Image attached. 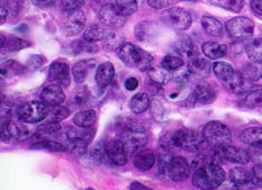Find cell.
<instances>
[{
  "mask_svg": "<svg viewBox=\"0 0 262 190\" xmlns=\"http://www.w3.org/2000/svg\"><path fill=\"white\" fill-rule=\"evenodd\" d=\"M225 179V171L221 164L207 162L196 169L192 177V185L201 190H213L217 189Z\"/></svg>",
  "mask_w": 262,
  "mask_h": 190,
  "instance_id": "6da1fadb",
  "label": "cell"
},
{
  "mask_svg": "<svg viewBox=\"0 0 262 190\" xmlns=\"http://www.w3.org/2000/svg\"><path fill=\"white\" fill-rule=\"evenodd\" d=\"M164 149H181L187 152H196L202 145L201 136L191 130H178L164 135L161 139Z\"/></svg>",
  "mask_w": 262,
  "mask_h": 190,
  "instance_id": "7a4b0ae2",
  "label": "cell"
},
{
  "mask_svg": "<svg viewBox=\"0 0 262 190\" xmlns=\"http://www.w3.org/2000/svg\"><path fill=\"white\" fill-rule=\"evenodd\" d=\"M118 56L124 65L139 69L140 71H147L152 68L153 55L132 43H124L118 49Z\"/></svg>",
  "mask_w": 262,
  "mask_h": 190,
  "instance_id": "3957f363",
  "label": "cell"
},
{
  "mask_svg": "<svg viewBox=\"0 0 262 190\" xmlns=\"http://www.w3.org/2000/svg\"><path fill=\"white\" fill-rule=\"evenodd\" d=\"M204 140L212 147L229 145L232 140L231 131L221 122H209L203 131Z\"/></svg>",
  "mask_w": 262,
  "mask_h": 190,
  "instance_id": "277c9868",
  "label": "cell"
},
{
  "mask_svg": "<svg viewBox=\"0 0 262 190\" xmlns=\"http://www.w3.org/2000/svg\"><path fill=\"white\" fill-rule=\"evenodd\" d=\"M49 106L42 101H28L17 107L16 116L25 124H35L47 119Z\"/></svg>",
  "mask_w": 262,
  "mask_h": 190,
  "instance_id": "5b68a950",
  "label": "cell"
},
{
  "mask_svg": "<svg viewBox=\"0 0 262 190\" xmlns=\"http://www.w3.org/2000/svg\"><path fill=\"white\" fill-rule=\"evenodd\" d=\"M161 19L167 26L177 31H186L190 27L192 18L189 11L181 7H170L161 14Z\"/></svg>",
  "mask_w": 262,
  "mask_h": 190,
  "instance_id": "8992f818",
  "label": "cell"
},
{
  "mask_svg": "<svg viewBox=\"0 0 262 190\" xmlns=\"http://www.w3.org/2000/svg\"><path fill=\"white\" fill-rule=\"evenodd\" d=\"M226 32L235 41H244L253 35L254 23L248 17H234V18L226 22Z\"/></svg>",
  "mask_w": 262,
  "mask_h": 190,
  "instance_id": "52a82bcc",
  "label": "cell"
},
{
  "mask_svg": "<svg viewBox=\"0 0 262 190\" xmlns=\"http://www.w3.org/2000/svg\"><path fill=\"white\" fill-rule=\"evenodd\" d=\"M212 159L217 164H220L222 161H229V162L238 164H247L251 161L248 151L232 145L215 147Z\"/></svg>",
  "mask_w": 262,
  "mask_h": 190,
  "instance_id": "ba28073f",
  "label": "cell"
},
{
  "mask_svg": "<svg viewBox=\"0 0 262 190\" xmlns=\"http://www.w3.org/2000/svg\"><path fill=\"white\" fill-rule=\"evenodd\" d=\"M121 141L126 150L127 155L138 153L147 143V136L143 132H135L132 130L125 131L121 135Z\"/></svg>",
  "mask_w": 262,
  "mask_h": 190,
  "instance_id": "9c48e42d",
  "label": "cell"
},
{
  "mask_svg": "<svg viewBox=\"0 0 262 190\" xmlns=\"http://www.w3.org/2000/svg\"><path fill=\"white\" fill-rule=\"evenodd\" d=\"M99 19L102 24L114 28H121L126 23V16L115 5H105L99 11Z\"/></svg>",
  "mask_w": 262,
  "mask_h": 190,
  "instance_id": "30bf717a",
  "label": "cell"
},
{
  "mask_svg": "<svg viewBox=\"0 0 262 190\" xmlns=\"http://www.w3.org/2000/svg\"><path fill=\"white\" fill-rule=\"evenodd\" d=\"M24 125L17 124L13 120H3L2 140L5 143H15L30 135V132Z\"/></svg>",
  "mask_w": 262,
  "mask_h": 190,
  "instance_id": "8fae6325",
  "label": "cell"
},
{
  "mask_svg": "<svg viewBox=\"0 0 262 190\" xmlns=\"http://www.w3.org/2000/svg\"><path fill=\"white\" fill-rule=\"evenodd\" d=\"M230 179L234 181L238 187H244L247 189H254L262 187V181L254 176L253 171L246 168H234L230 171Z\"/></svg>",
  "mask_w": 262,
  "mask_h": 190,
  "instance_id": "7c38bea8",
  "label": "cell"
},
{
  "mask_svg": "<svg viewBox=\"0 0 262 190\" xmlns=\"http://www.w3.org/2000/svg\"><path fill=\"white\" fill-rule=\"evenodd\" d=\"M191 166L184 157H172L168 169V177L174 182L185 181L190 175Z\"/></svg>",
  "mask_w": 262,
  "mask_h": 190,
  "instance_id": "4fadbf2b",
  "label": "cell"
},
{
  "mask_svg": "<svg viewBox=\"0 0 262 190\" xmlns=\"http://www.w3.org/2000/svg\"><path fill=\"white\" fill-rule=\"evenodd\" d=\"M216 98V90L208 82H201L193 88L189 97L191 105H207L213 102Z\"/></svg>",
  "mask_w": 262,
  "mask_h": 190,
  "instance_id": "5bb4252c",
  "label": "cell"
},
{
  "mask_svg": "<svg viewBox=\"0 0 262 190\" xmlns=\"http://www.w3.org/2000/svg\"><path fill=\"white\" fill-rule=\"evenodd\" d=\"M84 25H86V15L82 10L77 9L68 14L63 24V30L68 36H76L82 32Z\"/></svg>",
  "mask_w": 262,
  "mask_h": 190,
  "instance_id": "9a60e30c",
  "label": "cell"
},
{
  "mask_svg": "<svg viewBox=\"0 0 262 190\" xmlns=\"http://www.w3.org/2000/svg\"><path fill=\"white\" fill-rule=\"evenodd\" d=\"M49 80L62 87H69L71 82L69 66L64 62H53L49 68Z\"/></svg>",
  "mask_w": 262,
  "mask_h": 190,
  "instance_id": "2e32d148",
  "label": "cell"
},
{
  "mask_svg": "<svg viewBox=\"0 0 262 190\" xmlns=\"http://www.w3.org/2000/svg\"><path fill=\"white\" fill-rule=\"evenodd\" d=\"M66 139V147L67 150L76 155V157H82V155L87 152V145L88 144L84 142L78 134V131L75 129H68L64 135Z\"/></svg>",
  "mask_w": 262,
  "mask_h": 190,
  "instance_id": "e0dca14e",
  "label": "cell"
},
{
  "mask_svg": "<svg viewBox=\"0 0 262 190\" xmlns=\"http://www.w3.org/2000/svg\"><path fill=\"white\" fill-rule=\"evenodd\" d=\"M107 158L110 159L114 164L124 165L126 164L127 153L125 150L121 140H111L106 143Z\"/></svg>",
  "mask_w": 262,
  "mask_h": 190,
  "instance_id": "ac0fdd59",
  "label": "cell"
},
{
  "mask_svg": "<svg viewBox=\"0 0 262 190\" xmlns=\"http://www.w3.org/2000/svg\"><path fill=\"white\" fill-rule=\"evenodd\" d=\"M39 98H41V101L44 102L45 105L49 107H53L61 105L66 100V95L64 91L62 90L61 86L51 85L42 90Z\"/></svg>",
  "mask_w": 262,
  "mask_h": 190,
  "instance_id": "d6986e66",
  "label": "cell"
},
{
  "mask_svg": "<svg viewBox=\"0 0 262 190\" xmlns=\"http://www.w3.org/2000/svg\"><path fill=\"white\" fill-rule=\"evenodd\" d=\"M115 77V69L111 62H104L97 68L95 80L100 89H105L110 86Z\"/></svg>",
  "mask_w": 262,
  "mask_h": 190,
  "instance_id": "ffe728a7",
  "label": "cell"
},
{
  "mask_svg": "<svg viewBox=\"0 0 262 190\" xmlns=\"http://www.w3.org/2000/svg\"><path fill=\"white\" fill-rule=\"evenodd\" d=\"M158 34V26L153 22L144 20L135 27V36L140 42L149 43L155 39Z\"/></svg>",
  "mask_w": 262,
  "mask_h": 190,
  "instance_id": "44dd1931",
  "label": "cell"
},
{
  "mask_svg": "<svg viewBox=\"0 0 262 190\" xmlns=\"http://www.w3.org/2000/svg\"><path fill=\"white\" fill-rule=\"evenodd\" d=\"M95 68H96V61L94 59L81 60L78 63H76L72 68V74H73V78H75V81L79 85L83 83Z\"/></svg>",
  "mask_w": 262,
  "mask_h": 190,
  "instance_id": "7402d4cb",
  "label": "cell"
},
{
  "mask_svg": "<svg viewBox=\"0 0 262 190\" xmlns=\"http://www.w3.org/2000/svg\"><path fill=\"white\" fill-rule=\"evenodd\" d=\"M174 50L177 53L186 56L188 59H193L198 56V49L188 36H180L174 43Z\"/></svg>",
  "mask_w": 262,
  "mask_h": 190,
  "instance_id": "603a6c76",
  "label": "cell"
},
{
  "mask_svg": "<svg viewBox=\"0 0 262 190\" xmlns=\"http://www.w3.org/2000/svg\"><path fill=\"white\" fill-rule=\"evenodd\" d=\"M133 162L136 169L140 171H147L150 170L156 162V157L155 153H153L151 150L147 149H142L134 155Z\"/></svg>",
  "mask_w": 262,
  "mask_h": 190,
  "instance_id": "cb8c5ba5",
  "label": "cell"
},
{
  "mask_svg": "<svg viewBox=\"0 0 262 190\" xmlns=\"http://www.w3.org/2000/svg\"><path fill=\"white\" fill-rule=\"evenodd\" d=\"M212 66L208 60L204 59V57H193L188 63V69L191 74L199 78H207L212 70Z\"/></svg>",
  "mask_w": 262,
  "mask_h": 190,
  "instance_id": "d4e9b609",
  "label": "cell"
},
{
  "mask_svg": "<svg viewBox=\"0 0 262 190\" xmlns=\"http://www.w3.org/2000/svg\"><path fill=\"white\" fill-rule=\"evenodd\" d=\"M213 70L215 76L225 86L229 85V82L234 78L236 73L233 67L226 62H215L213 65Z\"/></svg>",
  "mask_w": 262,
  "mask_h": 190,
  "instance_id": "484cf974",
  "label": "cell"
},
{
  "mask_svg": "<svg viewBox=\"0 0 262 190\" xmlns=\"http://www.w3.org/2000/svg\"><path fill=\"white\" fill-rule=\"evenodd\" d=\"M202 26L205 33L213 37H221L223 35V25L222 23L216 19L215 17L205 15L202 17Z\"/></svg>",
  "mask_w": 262,
  "mask_h": 190,
  "instance_id": "4316f807",
  "label": "cell"
},
{
  "mask_svg": "<svg viewBox=\"0 0 262 190\" xmlns=\"http://www.w3.org/2000/svg\"><path fill=\"white\" fill-rule=\"evenodd\" d=\"M240 140L250 146H262V128H249L240 133Z\"/></svg>",
  "mask_w": 262,
  "mask_h": 190,
  "instance_id": "83f0119b",
  "label": "cell"
},
{
  "mask_svg": "<svg viewBox=\"0 0 262 190\" xmlns=\"http://www.w3.org/2000/svg\"><path fill=\"white\" fill-rule=\"evenodd\" d=\"M31 45L32 44L30 42L24 41V39H21L17 36L2 35V50L3 51L17 52V51L23 50V49L30 48Z\"/></svg>",
  "mask_w": 262,
  "mask_h": 190,
  "instance_id": "f1b7e54d",
  "label": "cell"
},
{
  "mask_svg": "<svg viewBox=\"0 0 262 190\" xmlns=\"http://www.w3.org/2000/svg\"><path fill=\"white\" fill-rule=\"evenodd\" d=\"M202 50L205 56H207L208 59L217 60L225 56L227 52V47L225 44H220L216 42H206L203 44Z\"/></svg>",
  "mask_w": 262,
  "mask_h": 190,
  "instance_id": "f546056e",
  "label": "cell"
},
{
  "mask_svg": "<svg viewBox=\"0 0 262 190\" xmlns=\"http://www.w3.org/2000/svg\"><path fill=\"white\" fill-rule=\"evenodd\" d=\"M97 120V114L94 109L89 111L79 112L73 117V123L81 129H90L93 128Z\"/></svg>",
  "mask_w": 262,
  "mask_h": 190,
  "instance_id": "4dcf8cb0",
  "label": "cell"
},
{
  "mask_svg": "<svg viewBox=\"0 0 262 190\" xmlns=\"http://www.w3.org/2000/svg\"><path fill=\"white\" fill-rule=\"evenodd\" d=\"M150 96L145 93H139L132 97L129 101V108L134 114L144 113L150 107Z\"/></svg>",
  "mask_w": 262,
  "mask_h": 190,
  "instance_id": "1f68e13d",
  "label": "cell"
},
{
  "mask_svg": "<svg viewBox=\"0 0 262 190\" xmlns=\"http://www.w3.org/2000/svg\"><path fill=\"white\" fill-rule=\"evenodd\" d=\"M146 73H147V77H149L151 81H153L158 86L167 85L172 78V74L163 68L152 67L146 71Z\"/></svg>",
  "mask_w": 262,
  "mask_h": 190,
  "instance_id": "d6a6232c",
  "label": "cell"
},
{
  "mask_svg": "<svg viewBox=\"0 0 262 190\" xmlns=\"http://www.w3.org/2000/svg\"><path fill=\"white\" fill-rule=\"evenodd\" d=\"M246 53L251 62L262 63V38H252L246 44Z\"/></svg>",
  "mask_w": 262,
  "mask_h": 190,
  "instance_id": "836d02e7",
  "label": "cell"
},
{
  "mask_svg": "<svg viewBox=\"0 0 262 190\" xmlns=\"http://www.w3.org/2000/svg\"><path fill=\"white\" fill-rule=\"evenodd\" d=\"M242 76L250 82H257L262 80V63L251 62L248 63L242 69Z\"/></svg>",
  "mask_w": 262,
  "mask_h": 190,
  "instance_id": "e575fe53",
  "label": "cell"
},
{
  "mask_svg": "<svg viewBox=\"0 0 262 190\" xmlns=\"http://www.w3.org/2000/svg\"><path fill=\"white\" fill-rule=\"evenodd\" d=\"M242 105L248 108L262 107V87L251 89L243 94Z\"/></svg>",
  "mask_w": 262,
  "mask_h": 190,
  "instance_id": "d590c367",
  "label": "cell"
},
{
  "mask_svg": "<svg viewBox=\"0 0 262 190\" xmlns=\"http://www.w3.org/2000/svg\"><path fill=\"white\" fill-rule=\"evenodd\" d=\"M26 67H23L20 63L15 60H8L2 65V77L3 78H14L19 76L25 71Z\"/></svg>",
  "mask_w": 262,
  "mask_h": 190,
  "instance_id": "8d00e7d4",
  "label": "cell"
},
{
  "mask_svg": "<svg viewBox=\"0 0 262 190\" xmlns=\"http://www.w3.org/2000/svg\"><path fill=\"white\" fill-rule=\"evenodd\" d=\"M205 2L233 13H240L244 6L243 0H205Z\"/></svg>",
  "mask_w": 262,
  "mask_h": 190,
  "instance_id": "74e56055",
  "label": "cell"
},
{
  "mask_svg": "<svg viewBox=\"0 0 262 190\" xmlns=\"http://www.w3.org/2000/svg\"><path fill=\"white\" fill-rule=\"evenodd\" d=\"M106 36L105 30L98 24H93L86 28L83 33V39L89 43H96L104 39Z\"/></svg>",
  "mask_w": 262,
  "mask_h": 190,
  "instance_id": "f35d334b",
  "label": "cell"
},
{
  "mask_svg": "<svg viewBox=\"0 0 262 190\" xmlns=\"http://www.w3.org/2000/svg\"><path fill=\"white\" fill-rule=\"evenodd\" d=\"M31 149L47 150V151H54V152L66 151L67 150L64 144L56 142V141H52V140H39L35 143H33L31 145Z\"/></svg>",
  "mask_w": 262,
  "mask_h": 190,
  "instance_id": "ab89813d",
  "label": "cell"
},
{
  "mask_svg": "<svg viewBox=\"0 0 262 190\" xmlns=\"http://www.w3.org/2000/svg\"><path fill=\"white\" fill-rule=\"evenodd\" d=\"M61 125L56 122H45L41 128L37 130L36 136L39 140H44V137L56 135L61 132Z\"/></svg>",
  "mask_w": 262,
  "mask_h": 190,
  "instance_id": "60d3db41",
  "label": "cell"
},
{
  "mask_svg": "<svg viewBox=\"0 0 262 190\" xmlns=\"http://www.w3.org/2000/svg\"><path fill=\"white\" fill-rule=\"evenodd\" d=\"M69 109L64 106H53L49 108V113H48V117H47V122H56L59 123L61 120L66 119L68 116H69Z\"/></svg>",
  "mask_w": 262,
  "mask_h": 190,
  "instance_id": "b9f144b4",
  "label": "cell"
},
{
  "mask_svg": "<svg viewBox=\"0 0 262 190\" xmlns=\"http://www.w3.org/2000/svg\"><path fill=\"white\" fill-rule=\"evenodd\" d=\"M105 45L110 50L119 49L124 44V36L116 32H108L105 36Z\"/></svg>",
  "mask_w": 262,
  "mask_h": 190,
  "instance_id": "7bdbcfd3",
  "label": "cell"
},
{
  "mask_svg": "<svg viewBox=\"0 0 262 190\" xmlns=\"http://www.w3.org/2000/svg\"><path fill=\"white\" fill-rule=\"evenodd\" d=\"M161 66L163 69H166L168 71H176L178 70V69L184 67V60L179 56L167 55L164 56V59L162 60Z\"/></svg>",
  "mask_w": 262,
  "mask_h": 190,
  "instance_id": "ee69618b",
  "label": "cell"
},
{
  "mask_svg": "<svg viewBox=\"0 0 262 190\" xmlns=\"http://www.w3.org/2000/svg\"><path fill=\"white\" fill-rule=\"evenodd\" d=\"M116 6L125 16H129L138 10V0H116Z\"/></svg>",
  "mask_w": 262,
  "mask_h": 190,
  "instance_id": "f6af8a7d",
  "label": "cell"
},
{
  "mask_svg": "<svg viewBox=\"0 0 262 190\" xmlns=\"http://www.w3.org/2000/svg\"><path fill=\"white\" fill-rule=\"evenodd\" d=\"M107 157V152H106V144L102 142H99L97 145L94 147L93 152H91V159H93L95 162L99 163L101 162L104 158Z\"/></svg>",
  "mask_w": 262,
  "mask_h": 190,
  "instance_id": "bcb514c9",
  "label": "cell"
},
{
  "mask_svg": "<svg viewBox=\"0 0 262 190\" xmlns=\"http://www.w3.org/2000/svg\"><path fill=\"white\" fill-rule=\"evenodd\" d=\"M190 71L189 69H184V68H180L178 70H176L172 74V79L177 83H186L188 80H189L190 77Z\"/></svg>",
  "mask_w": 262,
  "mask_h": 190,
  "instance_id": "7dc6e473",
  "label": "cell"
},
{
  "mask_svg": "<svg viewBox=\"0 0 262 190\" xmlns=\"http://www.w3.org/2000/svg\"><path fill=\"white\" fill-rule=\"evenodd\" d=\"M171 159L172 157L169 154H162L161 157L159 158V172H160L162 176H168V169L170 162H171Z\"/></svg>",
  "mask_w": 262,
  "mask_h": 190,
  "instance_id": "c3c4849f",
  "label": "cell"
},
{
  "mask_svg": "<svg viewBox=\"0 0 262 190\" xmlns=\"http://www.w3.org/2000/svg\"><path fill=\"white\" fill-rule=\"evenodd\" d=\"M62 7H63L64 10L67 11H73L77 10L81 7L83 5L84 0H60Z\"/></svg>",
  "mask_w": 262,
  "mask_h": 190,
  "instance_id": "681fc988",
  "label": "cell"
},
{
  "mask_svg": "<svg viewBox=\"0 0 262 190\" xmlns=\"http://www.w3.org/2000/svg\"><path fill=\"white\" fill-rule=\"evenodd\" d=\"M44 63V57L42 55H32L30 60L27 61L26 69L28 70H36V69L41 68Z\"/></svg>",
  "mask_w": 262,
  "mask_h": 190,
  "instance_id": "f907efd6",
  "label": "cell"
},
{
  "mask_svg": "<svg viewBox=\"0 0 262 190\" xmlns=\"http://www.w3.org/2000/svg\"><path fill=\"white\" fill-rule=\"evenodd\" d=\"M177 2L178 0H147V4H149L150 7L155 9H163L173 5Z\"/></svg>",
  "mask_w": 262,
  "mask_h": 190,
  "instance_id": "816d5d0a",
  "label": "cell"
},
{
  "mask_svg": "<svg viewBox=\"0 0 262 190\" xmlns=\"http://www.w3.org/2000/svg\"><path fill=\"white\" fill-rule=\"evenodd\" d=\"M248 152L251 161H254L257 164H262V146H251Z\"/></svg>",
  "mask_w": 262,
  "mask_h": 190,
  "instance_id": "f5cc1de1",
  "label": "cell"
},
{
  "mask_svg": "<svg viewBox=\"0 0 262 190\" xmlns=\"http://www.w3.org/2000/svg\"><path fill=\"white\" fill-rule=\"evenodd\" d=\"M88 98H89L88 93H86V91H84V90H81V91H79L77 95H73L72 102L75 103L76 106L82 107V106H84L87 103Z\"/></svg>",
  "mask_w": 262,
  "mask_h": 190,
  "instance_id": "db71d44e",
  "label": "cell"
},
{
  "mask_svg": "<svg viewBox=\"0 0 262 190\" xmlns=\"http://www.w3.org/2000/svg\"><path fill=\"white\" fill-rule=\"evenodd\" d=\"M238 188L240 187H238L232 179H225L224 182L219 187L220 190H240Z\"/></svg>",
  "mask_w": 262,
  "mask_h": 190,
  "instance_id": "11a10c76",
  "label": "cell"
},
{
  "mask_svg": "<svg viewBox=\"0 0 262 190\" xmlns=\"http://www.w3.org/2000/svg\"><path fill=\"white\" fill-rule=\"evenodd\" d=\"M138 87H139V81H138V79L134 78V77L128 78L126 81H125V88H126L129 91H133Z\"/></svg>",
  "mask_w": 262,
  "mask_h": 190,
  "instance_id": "9f6ffc18",
  "label": "cell"
},
{
  "mask_svg": "<svg viewBox=\"0 0 262 190\" xmlns=\"http://www.w3.org/2000/svg\"><path fill=\"white\" fill-rule=\"evenodd\" d=\"M251 9L257 15L262 16V0H251Z\"/></svg>",
  "mask_w": 262,
  "mask_h": 190,
  "instance_id": "6f0895ef",
  "label": "cell"
},
{
  "mask_svg": "<svg viewBox=\"0 0 262 190\" xmlns=\"http://www.w3.org/2000/svg\"><path fill=\"white\" fill-rule=\"evenodd\" d=\"M129 190H153V189L146 187L144 185H142V183H140L138 181H134V182L130 183Z\"/></svg>",
  "mask_w": 262,
  "mask_h": 190,
  "instance_id": "680465c9",
  "label": "cell"
},
{
  "mask_svg": "<svg viewBox=\"0 0 262 190\" xmlns=\"http://www.w3.org/2000/svg\"><path fill=\"white\" fill-rule=\"evenodd\" d=\"M55 0H33V3L38 7H49V6L53 5Z\"/></svg>",
  "mask_w": 262,
  "mask_h": 190,
  "instance_id": "91938a15",
  "label": "cell"
},
{
  "mask_svg": "<svg viewBox=\"0 0 262 190\" xmlns=\"http://www.w3.org/2000/svg\"><path fill=\"white\" fill-rule=\"evenodd\" d=\"M7 15H8V9L5 7L4 5H2V8H0V23L4 24L7 19Z\"/></svg>",
  "mask_w": 262,
  "mask_h": 190,
  "instance_id": "94428289",
  "label": "cell"
},
{
  "mask_svg": "<svg viewBox=\"0 0 262 190\" xmlns=\"http://www.w3.org/2000/svg\"><path fill=\"white\" fill-rule=\"evenodd\" d=\"M254 176L258 178L259 180L262 181V164H257L254 166V168L252 169Z\"/></svg>",
  "mask_w": 262,
  "mask_h": 190,
  "instance_id": "6125c7cd",
  "label": "cell"
},
{
  "mask_svg": "<svg viewBox=\"0 0 262 190\" xmlns=\"http://www.w3.org/2000/svg\"><path fill=\"white\" fill-rule=\"evenodd\" d=\"M86 190H94V189H91V188H88V189H86Z\"/></svg>",
  "mask_w": 262,
  "mask_h": 190,
  "instance_id": "be15d7a7",
  "label": "cell"
}]
</instances>
